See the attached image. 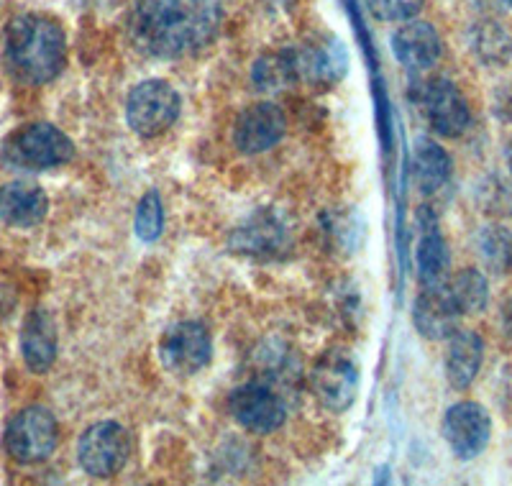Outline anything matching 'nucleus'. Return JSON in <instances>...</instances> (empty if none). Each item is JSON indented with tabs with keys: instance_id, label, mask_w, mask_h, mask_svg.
Listing matches in <instances>:
<instances>
[{
	"instance_id": "obj_9",
	"label": "nucleus",
	"mask_w": 512,
	"mask_h": 486,
	"mask_svg": "<svg viewBox=\"0 0 512 486\" xmlns=\"http://www.w3.org/2000/svg\"><path fill=\"white\" fill-rule=\"evenodd\" d=\"M418 108L423 113L425 123L436 131L443 139H459L464 134L469 123H472V113L466 98L461 95L459 87L446 77H433L425 80L418 87Z\"/></svg>"
},
{
	"instance_id": "obj_19",
	"label": "nucleus",
	"mask_w": 512,
	"mask_h": 486,
	"mask_svg": "<svg viewBox=\"0 0 512 486\" xmlns=\"http://www.w3.org/2000/svg\"><path fill=\"white\" fill-rule=\"evenodd\" d=\"M420 241L418 251H415V261H418V277L423 287H438V284L448 282V267H451V254L438 233L436 218L431 210H420Z\"/></svg>"
},
{
	"instance_id": "obj_28",
	"label": "nucleus",
	"mask_w": 512,
	"mask_h": 486,
	"mask_svg": "<svg viewBox=\"0 0 512 486\" xmlns=\"http://www.w3.org/2000/svg\"><path fill=\"white\" fill-rule=\"evenodd\" d=\"M507 3H510V6H512V0H507Z\"/></svg>"
},
{
	"instance_id": "obj_26",
	"label": "nucleus",
	"mask_w": 512,
	"mask_h": 486,
	"mask_svg": "<svg viewBox=\"0 0 512 486\" xmlns=\"http://www.w3.org/2000/svg\"><path fill=\"white\" fill-rule=\"evenodd\" d=\"M425 0H367L369 11L379 18V21H410L423 11Z\"/></svg>"
},
{
	"instance_id": "obj_8",
	"label": "nucleus",
	"mask_w": 512,
	"mask_h": 486,
	"mask_svg": "<svg viewBox=\"0 0 512 486\" xmlns=\"http://www.w3.org/2000/svg\"><path fill=\"white\" fill-rule=\"evenodd\" d=\"M162 366L175 377H195L213 359L210 330L198 320H182L164 333L159 343Z\"/></svg>"
},
{
	"instance_id": "obj_1",
	"label": "nucleus",
	"mask_w": 512,
	"mask_h": 486,
	"mask_svg": "<svg viewBox=\"0 0 512 486\" xmlns=\"http://www.w3.org/2000/svg\"><path fill=\"white\" fill-rule=\"evenodd\" d=\"M221 29L218 0H134L128 31L141 52L159 59L190 57Z\"/></svg>"
},
{
	"instance_id": "obj_14",
	"label": "nucleus",
	"mask_w": 512,
	"mask_h": 486,
	"mask_svg": "<svg viewBox=\"0 0 512 486\" xmlns=\"http://www.w3.org/2000/svg\"><path fill=\"white\" fill-rule=\"evenodd\" d=\"M441 36L428 21H402L400 29L392 34V54L402 67L410 72L433 70L441 59Z\"/></svg>"
},
{
	"instance_id": "obj_25",
	"label": "nucleus",
	"mask_w": 512,
	"mask_h": 486,
	"mask_svg": "<svg viewBox=\"0 0 512 486\" xmlns=\"http://www.w3.org/2000/svg\"><path fill=\"white\" fill-rule=\"evenodd\" d=\"M162 228H164L162 197H159L154 190H149L144 197H141L139 205H136L134 231L141 241L152 243L162 236Z\"/></svg>"
},
{
	"instance_id": "obj_18",
	"label": "nucleus",
	"mask_w": 512,
	"mask_h": 486,
	"mask_svg": "<svg viewBox=\"0 0 512 486\" xmlns=\"http://www.w3.org/2000/svg\"><path fill=\"white\" fill-rule=\"evenodd\" d=\"M49 213V197L31 182H8L0 187V220L13 228H34Z\"/></svg>"
},
{
	"instance_id": "obj_15",
	"label": "nucleus",
	"mask_w": 512,
	"mask_h": 486,
	"mask_svg": "<svg viewBox=\"0 0 512 486\" xmlns=\"http://www.w3.org/2000/svg\"><path fill=\"white\" fill-rule=\"evenodd\" d=\"M459 307L446 284L423 287L413 305V323L418 333L428 341H446L459 328Z\"/></svg>"
},
{
	"instance_id": "obj_12",
	"label": "nucleus",
	"mask_w": 512,
	"mask_h": 486,
	"mask_svg": "<svg viewBox=\"0 0 512 486\" xmlns=\"http://www.w3.org/2000/svg\"><path fill=\"white\" fill-rule=\"evenodd\" d=\"M287 118L280 105L254 103L236 118L233 144L241 154H262L285 136Z\"/></svg>"
},
{
	"instance_id": "obj_10",
	"label": "nucleus",
	"mask_w": 512,
	"mask_h": 486,
	"mask_svg": "<svg viewBox=\"0 0 512 486\" xmlns=\"http://www.w3.org/2000/svg\"><path fill=\"white\" fill-rule=\"evenodd\" d=\"M443 438L459 461H472L492 438V417L479 402H456L443 415Z\"/></svg>"
},
{
	"instance_id": "obj_23",
	"label": "nucleus",
	"mask_w": 512,
	"mask_h": 486,
	"mask_svg": "<svg viewBox=\"0 0 512 486\" xmlns=\"http://www.w3.org/2000/svg\"><path fill=\"white\" fill-rule=\"evenodd\" d=\"M474 246L492 274H507L512 269V233L505 226H484L474 238Z\"/></svg>"
},
{
	"instance_id": "obj_22",
	"label": "nucleus",
	"mask_w": 512,
	"mask_h": 486,
	"mask_svg": "<svg viewBox=\"0 0 512 486\" xmlns=\"http://www.w3.org/2000/svg\"><path fill=\"white\" fill-rule=\"evenodd\" d=\"M251 80L264 93H282L290 85L300 80L297 72V52L295 49H280V52H269L254 62Z\"/></svg>"
},
{
	"instance_id": "obj_27",
	"label": "nucleus",
	"mask_w": 512,
	"mask_h": 486,
	"mask_svg": "<svg viewBox=\"0 0 512 486\" xmlns=\"http://www.w3.org/2000/svg\"><path fill=\"white\" fill-rule=\"evenodd\" d=\"M505 157H507V167H510V174H512V141H510V144H507Z\"/></svg>"
},
{
	"instance_id": "obj_2",
	"label": "nucleus",
	"mask_w": 512,
	"mask_h": 486,
	"mask_svg": "<svg viewBox=\"0 0 512 486\" xmlns=\"http://www.w3.org/2000/svg\"><path fill=\"white\" fill-rule=\"evenodd\" d=\"M6 62L18 80L44 85L67 64V39L54 18L26 13L13 18L6 31Z\"/></svg>"
},
{
	"instance_id": "obj_5",
	"label": "nucleus",
	"mask_w": 512,
	"mask_h": 486,
	"mask_svg": "<svg viewBox=\"0 0 512 486\" xmlns=\"http://www.w3.org/2000/svg\"><path fill=\"white\" fill-rule=\"evenodd\" d=\"M131 456V435L121 423L103 420L90 425L77 443V461L93 479H111L121 474Z\"/></svg>"
},
{
	"instance_id": "obj_16",
	"label": "nucleus",
	"mask_w": 512,
	"mask_h": 486,
	"mask_svg": "<svg viewBox=\"0 0 512 486\" xmlns=\"http://www.w3.org/2000/svg\"><path fill=\"white\" fill-rule=\"evenodd\" d=\"M295 52L300 80L310 82V85H336L338 80H344L346 70H349V52H346L344 41L333 39V36L295 49Z\"/></svg>"
},
{
	"instance_id": "obj_20",
	"label": "nucleus",
	"mask_w": 512,
	"mask_h": 486,
	"mask_svg": "<svg viewBox=\"0 0 512 486\" xmlns=\"http://www.w3.org/2000/svg\"><path fill=\"white\" fill-rule=\"evenodd\" d=\"M446 341H448V351H446L448 384H451L454 389L472 387L479 369H482V359H484L482 338H479V333H474V330L456 328Z\"/></svg>"
},
{
	"instance_id": "obj_4",
	"label": "nucleus",
	"mask_w": 512,
	"mask_h": 486,
	"mask_svg": "<svg viewBox=\"0 0 512 486\" xmlns=\"http://www.w3.org/2000/svg\"><path fill=\"white\" fill-rule=\"evenodd\" d=\"M180 116V95L169 82L144 80L128 93L126 121L144 139L164 134Z\"/></svg>"
},
{
	"instance_id": "obj_6",
	"label": "nucleus",
	"mask_w": 512,
	"mask_h": 486,
	"mask_svg": "<svg viewBox=\"0 0 512 486\" xmlns=\"http://www.w3.org/2000/svg\"><path fill=\"white\" fill-rule=\"evenodd\" d=\"M6 451L18 463L47 461L57 448L59 425L47 407H26L6 428Z\"/></svg>"
},
{
	"instance_id": "obj_13",
	"label": "nucleus",
	"mask_w": 512,
	"mask_h": 486,
	"mask_svg": "<svg viewBox=\"0 0 512 486\" xmlns=\"http://www.w3.org/2000/svg\"><path fill=\"white\" fill-rule=\"evenodd\" d=\"M228 246L236 254L277 256L282 249L290 246V228L285 226V220L280 215L272 213V210H264V213H254L246 223H241L231 233Z\"/></svg>"
},
{
	"instance_id": "obj_7",
	"label": "nucleus",
	"mask_w": 512,
	"mask_h": 486,
	"mask_svg": "<svg viewBox=\"0 0 512 486\" xmlns=\"http://www.w3.org/2000/svg\"><path fill=\"white\" fill-rule=\"evenodd\" d=\"M359 366L344 348H331L315 361L310 387L318 402L331 412H346L359 394Z\"/></svg>"
},
{
	"instance_id": "obj_17",
	"label": "nucleus",
	"mask_w": 512,
	"mask_h": 486,
	"mask_svg": "<svg viewBox=\"0 0 512 486\" xmlns=\"http://www.w3.org/2000/svg\"><path fill=\"white\" fill-rule=\"evenodd\" d=\"M21 356L34 374H47L57 359V325L44 307L31 310L21 325Z\"/></svg>"
},
{
	"instance_id": "obj_3",
	"label": "nucleus",
	"mask_w": 512,
	"mask_h": 486,
	"mask_svg": "<svg viewBox=\"0 0 512 486\" xmlns=\"http://www.w3.org/2000/svg\"><path fill=\"white\" fill-rule=\"evenodd\" d=\"M75 157V144L64 131L52 123H29L18 128L3 144L6 164L26 172H44L57 169Z\"/></svg>"
},
{
	"instance_id": "obj_21",
	"label": "nucleus",
	"mask_w": 512,
	"mask_h": 486,
	"mask_svg": "<svg viewBox=\"0 0 512 486\" xmlns=\"http://www.w3.org/2000/svg\"><path fill=\"white\" fill-rule=\"evenodd\" d=\"M413 180L423 195H436L451 180V157L431 139H418L413 149Z\"/></svg>"
},
{
	"instance_id": "obj_24",
	"label": "nucleus",
	"mask_w": 512,
	"mask_h": 486,
	"mask_svg": "<svg viewBox=\"0 0 512 486\" xmlns=\"http://www.w3.org/2000/svg\"><path fill=\"white\" fill-rule=\"evenodd\" d=\"M448 292L454 297L456 307L461 315L482 313L489 302L487 277L479 269H461L451 282H446Z\"/></svg>"
},
{
	"instance_id": "obj_11",
	"label": "nucleus",
	"mask_w": 512,
	"mask_h": 486,
	"mask_svg": "<svg viewBox=\"0 0 512 486\" xmlns=\"http://www.w3.org/2000/svg\"><path fill=\"white\" fill-rule=\"evenodd\" d=\"M228 410L241 428L259 435L274 433L285 423V402L262 382H249L233 389L228 397Z\"/></svg>"
}]
</instances>
